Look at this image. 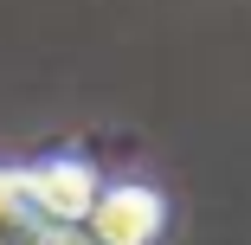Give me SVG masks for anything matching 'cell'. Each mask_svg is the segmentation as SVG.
I'll return each mask as SVG.
<instances>
[{
    "label": "cell",
    "instance_id": "1",
    "mask_svg": "<svg viewBox=\"0 0 251 245\" xmlns=\"http://www.w3.org/2000/svg\"><path fill=\"white\" fill-rule=\"evenodd\" d=\"M161 226V207H155V193H142V187H116L103 193L84 226H77V245H148Z\"/></svg>",
    "mask_w": 251,
    "mask_h": 245
},
{
    "label": "cell",
    "instance_id": "2",
    "mask_svg": "<svg viewBox=\"0 0 251 245\" xmlns=\"http://www.w3.org/2000/svg\"><path fill=\"white\" fill-rule=\"evenodd\" d=\"M77 226H65L45 207L26 187V174H0V245H77Z\"/></svg>",
    "mask_w": 251,
    "mask_h": 245
}]
</instances>
